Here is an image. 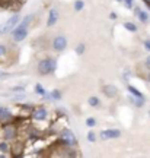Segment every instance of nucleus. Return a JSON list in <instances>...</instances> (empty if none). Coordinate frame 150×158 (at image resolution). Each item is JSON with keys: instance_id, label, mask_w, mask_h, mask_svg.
Returning <instances> with one entry per match:
<instances>
[{"instance_id": "f257e3e1", "label": "nucleus", "mask_w": 150, "mask_h": 158, "mask_svg": "<svg viewBox=\"0 0 150 158\" xmlns=\"http://www.w3.org/2000/svg\"><path fill=\"white\" fill-rule=\"evenodd\" d=\"M57 143L64 148H77V145H79L76 133L73 130H70L69 127L60 129L58 136H57Z\"/></svg>"}, {"instance_id": "f03ea898", "label": "nucleus", "mask_w": 150, "mask_h": 158, "mask_svg": "<svg viewBox=\"0 0 150 158\" xmlns=\"http://www.w3.org/2000/svg\"><path fill=\"white\" fill-rule=\"evenodd\" d=\"M57 69V60L54 57H44L41 59L37 64V72L41 76H48V75H53Z\"/></svg>"}, {"instance_id": "7ed1b4c3", "label": "nucleus", "mask_w": 150, "mask_h": 158, "mask_svg": "<svg viewBox=\"0 0 150 158\" xmlns=\"http://www.w3.org/2000/svg\"><path fill=\"white\" fill-rule=\"evenodd\" d=\"M19 22H21V15L16 12L12 16L7 18L3 23H0V35H6V34H9V32H12L18 27Z\"/></svg>"}, {"instance_id": "20e7f679", "label": "nucleus", "mask_w": 150, "mask_h": 158, "mask_svg": "<svg viewBox=\"0 0 150 158\" xmlns=\"http://www.w3.org/2000/svg\"><path fill=\"white\" fill-rule=\"evenodd\" d=\"M19 136V132H18V126L16 123H6L2 124V138L7 142H15Z\"/></svg>"}, {"instance_id": "39448f33", "label": "nucleus", "mask_w": 150, "mask_h": 158, "mask_svg": "<svg viewBox=\"0 0 150 158\" xmlns=\"http://www.w3.org/2000/svg\"><path fill=\"white\" fill-rule=\"evenodd\" d=\"M29 116H31V118H32L34 122L42 123V122H48V118H50V111H48V108L45 107V106H35Z\"/></svg>"}, {"instance_id": "423d86ee", "label": "nucleus", "mask_w": 150, "mask_h": 158, "mask_svg": "<svg viewBox=\"0 0 150 158\" xmlns=\"http://www.w3.org/2000/svg\"><path fill=\"white\" fill-rule=\"evenodd\" d=\"M10 34H12V41H13V43H21V41H23V40L28 37L29 27H26V25H23V23L19 22L18 27L12 31Z\"/></svg>"}, {"instance_id": "0eeeda50", "label": "nucleus", "mask_w": 150, "mask_h": 158, "mask_svg": "<svg viewBox=\"0 0 150 158\" xmlns=\"http://www.w3.org/2000/svg\"><path fill=\"white\" fill-rule=\"evenodd\" d=\"M51 48L57 53H63L67 48V38L64 35H56L51 41Z\"/></svg>"}, {"instance_id": "6e6552de", "label": "nucleus", "mask_w": 150, "mask_h": 158, "mask_svg": "<svg viewBox=\"0 0 150 158\" xmlns=\"http://www.w3.org/2000/svg\"><path fill=\"white\" fill-rule=\"evenodd\" d=\"M99 138L102 141L118 139V138H121V130L120 129H104L99 132Z\"/></svg>"}, {"instance_id": "1a4fd4ad", "label": "nucleus", "mask_w": 150, "mask_h": 158, "mask_svg": "<svg viewBox=\"0 0 150 158\" xmlns=\"http://www.w3.org/2000/svg\"><path fill=\"white\" fill-rule=\"evenodd\" d=\"M58 19H60V10H58V7L53 6L50 10H48V16H47V27H48V28H53L54 25H57Z\"/></svg>"}, {"instance_id": "9d476101", "label": "nucleus", "mask_w": 150, "mask_h": 158, "mask_svg": "<svg viewBox=\"0 0 150 158\" xmlns=\"http://www.w3.org/2000/svg\"><path fill=\"white\" fill-rule=\"evenodd\" d=\"M102 92H104V95H105L106 98H109V100L117 98L118 97V88L115 86V85H112V84L104 85V86H102Z\"/></svg>"}, {"instance_id": "9b49d317", "label": "nucleus", "mask_w": 150, "mask_h": 158, "mask_svg": "<svg viewBox=\"0 0 150 158\" xmlns=\"http://www.w3.org/2000/svg\"><path fill=\"white\" fill-rule=\"evenodd\" d=\"M15 120V114L12 113L9 108H5L2 113H0V124H6V123H12Z\"/></svg>"}, {"instance_id": "f8f14e48", "label": "nucleus", "mask_w": 150, "mask_h": 158, "mask_svg": "<svg viewBox=\"0 0 150 158\" xmlns=\"http://www.w3.org/2000/svg\"><path fill=\"white\" fill-rule=\"evenodd\" d=\"M134 13H136L137 19H139L141 23H147L150 21L149 13H147L144 9H141V7H134Z\"/></svg>"}, {"instance_id": "ddd939ff", "label": "nucleus", "mask_w": 150, "mask_h": 158, "mask_svg": "<svg viewBox=\"0 0 150 158\" xmlns=\"http://www.w3.org/2000/svg\"><path fill=\"white\" fill-rule=\"evenodd\" d=\"M128 101L131 102L134 107L141 108V107H144V104H146V97L139 98V97H134V95H131V94H128Z\"/></svg>"}, {"instance_id": "4468645a", "label": "nucleus", "mask_w": 150, "mask_h": 158, "mask_svg": "<svg viewBox=\"0 0 150 158\" xmlns=\"http://www.w3.org/2000/svg\"><path fill=\"white\" fill-rule=\"evenodd\" d=\"M45 98H47L48 101H61V98H63V92H61L60 89H53L51 92L47 94Z\"/></svg>"}, {"instance_id": "2eb2a0df", "label": "nucleus", "mask_w": 150, "mask_h": 158, "mask_svg": "<svg viewBox=\"0 0 150 158\" xmlns=\"http://www.w3.org/2000/svg\"><path fill=\"white\" fill-rule=\"evenodd\" d=\"M12 151V147H10V142H7V141H3L0 142V154L5 157V155H7V154H10Z\"/></svg>"}, {"instance_id": "dca6fc26", "label": "nucleus", "mask_w": 150, "mask_h": 158, "mask_svg": "<svg viewBox=\"0 0 150 158\" xmlns=\"http://www.w3.org/2000/svg\"><path fill=\"white\" fill-rule=\"evenodd\" d=\"M88 104H89L92 108H99L101 107V98L96 95H92L88 98Z\"/></svg>"}, {"instance_id": "f3484780", "label": "nucleus", "mask_w": 150, "mask_h": 158, "mask_svg": "<svg viewBox=\"0 0 150 158\" xmlns=\"http://www.w3.org/2000/svg\"><path fill=\"white\" fill-rule=\"evenodd\" d=\"M127 91H128V94H131V95H134V97H139V98H143V97H144L141 91H139L134 85H131V84L127 85Z\"/></svg>"}, {"instance_id": "a211bd4d", "label": "nucleus", "mask_w": 150, "mask_h": 158, "mask_svg": "<svg viewBox=\"0 0 150 158\" xmlns=\"http://www.w3.org/2000/svg\"><path fill=\"white\" fill-rule=\"evenodd\" d=\"M122 25H124V28L127 29L128 32H131V34H134V32H137V25H136V23L134 22H130V21H125V22L122 23Z\"/></svg>"}, {"instance_id": "6ab92c4d", "label": "nucleus", "mask_w": 150, "mask_h": 158, "mask_svg": "<svg viewBox=\"0 0 150 158\" xmlns=\"http://www.w3.org/2000/svg\"><path fill=\"white\" fill-rule=\"evenodd\" d=\"M34 89H35V94H37V95L42 97V98H45V97H47V94H48V92L45 91V88H44V86H42L41 84H37Z\"/></svg>"}, {"instance_id": "aec40b11", "label": "nucleus", "mask_w": 150, "mask_h": 158, "mask_svg": "<svg viewBox=\"0 0 150 158\" xmlns=\"http://www.w3.org/2000/svg\"><path fill=\"white\" fill-rule=\"evenodd\" d=\"M7 54H9V47H7V44L0 43V60L6 59V57H7Z\"/></svg>"}, {"instance_id": "412c9836", "label": "nucleus", "mask_w": 150, "mask_h": 158, "mask_svg": "<svg viewBox=\"0 0 150 158\" xmlns=\"http://www.w3.org/2000/svg\"><path fill=\"white\" fill-rule=\"evenodd\" d=\"M73 9L76 12H80L85 9V2L83 0H74V3H73Z\"/></svg>"}, {"instance_id": "4be33fe9", "label": "nucleus", "mask_w": 150, "mask_h": 158, "mask_svg": "<svg viewBox=\"0 0 150 158\" xmlns=\"http://www.w3.org/2000/svg\"><path fill=\"white\" fill-rule=\"evenodd\" d=\"M25 85H15V86H12L10 91L13 92V94H22V92H25Z\"/></svg>"}, {"instance_id": "5701e85b", "label": "nucleus", "mask_w": 150, "mask_h": 158, "mask_svg": "<svg viewBox=\"0 0 150 158\" xmlns=\"http://www.w3.org/2000/svg\"><path fill=\"white\" fill-rule=\"evenodd\" d=\"M85 51H86V44H85V43H79V44L76 45V54L82 56V54H85Z\"/></svg>"}, {"instance_id": "b1692460", "label": "nucleus", "mask_w": 150, "mask_h": 158, "mask_svg": "<svg viewBox=\"0 0 150 158\" xmlns=\"http://www.w3.org/2000/svg\"><path fill=\"white\" fill-rule=\"evenodd\" d=\"M85 123H86V126H88L89 129H93L95 126L98 124V122H96V118H95V117H88V118H86V122H85Z\"/></svg>"}, {"instance_id": "393cba45", "label": "nucleus", "mask_w": 150, "mask_h": 158, "mask_svg": "<svg viewBox=\"0 0 150 158\" xmlns=\"http://www.w3.org/2000/svg\"><path fill=\"white\" fill-rule=\"evenodd\" d=\"M13 76L12 72H6V70H0V81H5V79H9Z\"/></svg>"}, {"instance_id": "a878e982", "label": "nucleus", "mask_w": 150, "mask_h": 158, "mask_svg": "<svg viewBox=\"0 0 150 158\" xmlns=\"http://www.w3.org/2000/svg\"><path fill=\"white\" fill-rule=\"evenodd\" d=\"M88 141L89 142H96V133H95L93 130H90L89 133H88Z\"/></svg>"}, {"instance_id": "bb28decb", "label": "nucleus", "mask_w": 150, "mask_h": 158, "mask_svg": "<svg viewBox=\"0 0 150 158\" xmlns=\"http://www.w3.org/2000/svg\"><path fill=\"white\" fill-rule=\"evenodd\" d=\"M124 5H125V7H127V9H130V10H131V9L134 7V0H124Z\"/></svg>"}, {"instance_id": "cd10ccee", "label": "nucleus", "mask_w": 150, "mask_h": 158, "mask_svg": "<svg viewBox=\"0 0 150 158\" xmlns=\"http://www.w3.org/2000/svg\"><path fill=\"white\" fill-rule=\"evenodd\" d=\"M25 98H26V95H25V94H21V95H18V97H13V101L15 102H18V101H22V100H25Z\"/></svg>"}, {"instance_id": "c85d7f7f", "label": "nucleus", "mask_w": 150, "mask_h": 158, "mask_svg": "<svg viewBox=\"0 0 150 158\" xmlns=\"http://www.w3.org/2000/svg\"><path fill=\"white\" fill-rule=\"evenodd\" d=\"M143 47H144L147 51H150V38H146L144 41H143Z\"/></svg>"}, {"instance_id": "c756f323", "label": "nucleus", "mask_w": 150, "mask_h": 158, "mask_svg": "<svg viewBox=\"0 0 150 158\" xmlns=\"http://www.w3.org/2000/svg\"><path fill=\"white\" fill-rule=\"evenodd\" d=\"M117 18H118V15L115 13V12H111V13H109V19H112V21H115Z\"/></svg>"}, {"instance_id": "7c9ffc66", "label": "nucleus", "mask_w": 150, "mask_h": 158, "mask_svg": "<svg viewBox=\"0 0 150 158\" xmlns=\"http://www.w3.org/2000/svg\"><path fill=\"white\" fill-rule=\"evenodd\" d=\"M146 66L150 69V56H147V59H146Z\"/></svg>"}, {"instance_id": "2f4dec72", "label": "nucleus", "mask_w": 150, "mask_h": 158, "mask_svg": "<svg viewBox=\"0 0 150 158\" xmlns=\"http://www.w3.org/2000/svg\"><path fill=\"white\" fill-rule=\"evenodd\" d=\"M143 3H144L146 6H147V7H149L150 9V0H143Z\"/></svg>"}, {"instance_id": "473e14b6", "label": "nucleus", "mask_w": 150, "mask_h": 158, "mask_svg": "<svg viewBox=\"0 0 150 158\" xmlns=\"http://www.w3.org/2000/svg\"><path fill=\"white\" fill-rule=\"evenodd\" d=\"M146 81H147V82H149V84H150V70H149V73L146 75Z\"/></svg>"}, {"instance_id": "72a5a7b5", "label": "nucleus", "mask_w": 150, "mask_h": 158, "mask_svg": "<svg viewBox=\"0 0 150 158\" xmlns=\"http://www.w3.org/2000/svg\"><path fill=\"white\" fill-rule=\"evenodd\" d=\"M5 108H6V107H3V106H0V113H2V111H3Z\"/></svg>"}, {"instance_id": "f704fd0d", "label": "nucleus", "mask_w": 150, "mask_h": 158, "mask_svg": "<svg viewBox=\"0 0 150 158\" xmlns=\"http://www.w3.org/2000/svg\"><path fill=\"white\" fill-rule=\"evenodd\" d=\"M115 2H118V3H124V0H115Z\"/></svg>"}]
</instances>
